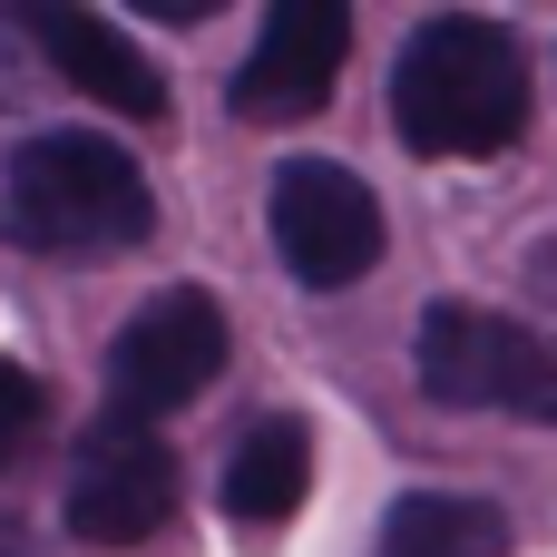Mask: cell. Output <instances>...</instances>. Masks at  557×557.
<instances>
[{"instance_id":"6da1fadb","label":"cell","mask_w":557,"mask_h":557,"mask_svg":"<svg viewBox=\"0 0 557 557\" xmlns=\"http://www.w3.org/2000/svg\"><path fill=\"white\" fill-rule=\"evenodd\" d=\"M539 117L529 49L499 20L431 10L392 59V137L411 157H509Z\"/></svg>"},{"instance_id":"7a4b0ae2","label":"cell","mask_w":557,"mask_h":557,"mask_svg":"<svg viewBox=\"0 0 557 557\" xmlns=\"http://www.w3.org/2000/svg\"><path fill=\"white\" fill-rule=\"evenodd\" d=\"M157 235L147 166L98 127H39L0 157V245L39 264H108Z\"/></svg>"},{"instance_id":"3957f363","label":"cell","mask_w":557,"mask_h":557,"mask_svg":"<svg viewBox=\"0 0 557 557\" xmlns=\"http://www.w3.org/2000/svg\"><path fill=\"white\" fill-rule=\"evenodd\" d=\"M411 372L450 411H499V421H539V431L557 421V343L529 333L519 313L431 304L411 333Z\"/></svg>"},{"instance_id":"277c9868","label":"cell","mask_w":557,"mask_h":557,"mask_svg":"<svg viewBox=\"0 0 557 557\" xmlns=\"http://www.w3.org/2000/svg\"><path fill=\"white\" fill-rule=\"evenodd\" d=\"M264 235H274V264L304 284V294H343L382 264V206L352 166L333 157H284L274 186H264Z\"/></svg>"},{"instance_id":"5b68a950","label":"cell","mask_w":557,"mask_h":557,"mask_svg":"<svg viewBox=\"0 0 557 557\" xmlns=\"http://www.w3.org/2000/svg\"><path fill=\"white\" fill-rule=\"evenodd\" d=\"M215 372H225V313H215V294L206 284H166L108 343V421L147 431L157 411H186L196 392H215Z\"/></svg>"},{"instance_id":"8992f818","label":"cell","mask_w":557,"mask_h":557,"mask_svg":"<svg viewBox=\"0 0 557 557\" xmlns=\"http://www.w3.org/2000/svg\"><path fill=\"white\" fill-rule=\"evenodd\" d=\"M343 59H352V10L343 0H274L255 20V49L225 78V108L245 127H294V117H313L333 98Z\"/></svg>"},{"instance_id":"52a82bcc","label":"cell","mask_w":557,"mask_h":557,"mask_svg":"<svg viewBox=\"0 0 557 557\" xmlns=\"http://www.w3.org/2000/svg\"><path fill=\"white\" fill-rule=\"evenodd\" d=\"M176 509V460L137 421H98L69 460V539L78 548H137Z\"/></svg>"},{"instance_id":"ba28073f","label":"cell","mask_w":557,"mask_h":557,"mask_svg":"<svg viewBox=\"0 0 557 557\" xmlns=\"http://www.w3.org/2000/svg\"><path fill=\"white\" fill-rule=\"evenodd\" d=\"M20 39H29L69 88H88L98 108H117V117H166V78H157V59H147L127 29H108V20H88V10H20Z\"/></svg>"},{"instance_id":"9c48e42d","label":"cell","mask_w":557,"mask_h":557,"mask_svg":"<svg viewBox=\"0 0 557 557\" xmlns=\"http://www.w3.org/2000/svg\"><path fill=\"white\" fill-rule=\"evenodd\" d=\"M304 490H313V431H304L294 411L255 421V431L225 450V480H215V499H225L235 529H284V519L304 509Z\"/></svg>"},{"instance_id":"30bf717a","label":"cell","mask_w":557,"mask_h":557,"mask_svg":"<svg viewBox=\"0 0 557 557\" xmlns=\"http://www.w3.org/2000/svg\"><path fill=\"white\" fill-rule=\"evenodd\" d=\"M509 519L490 499H460V490H401L382 509V539L372 557H509Z\"/></svg>"},{"instance_id":"8fae6325","label":"cell","mask_w":557,"mask_h":557,"mask_svg":"<svg viewBox=\"0 0 557 557\" xmlns=\"http://www.w3.org/2000/svg\"><path fill=\"white\" fill-rule=\"evenodd\" d=\"M39 411H49V401H39L29 362H10V352H0V470H10V460L39 441Z\"/></svg>"},{"instance_id":"7c38bea8","label":"cell","mask_w":557,"mask_h":557,"mask_svg":"<svg viewBox=\"0 0 557 557\" xmlns=\"http://www.w3.org/2000/svg\"><path fill=\"white\" fill-rule=\"evenodd\" d=\"M519 274H529V294L557 313V235H548V245H529V264H519Z\"/></svg>"}]
</instances>
